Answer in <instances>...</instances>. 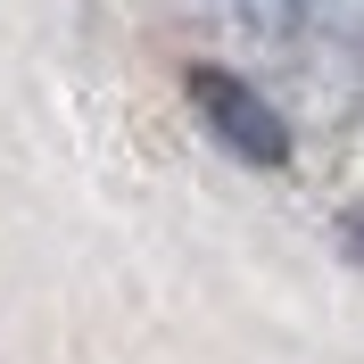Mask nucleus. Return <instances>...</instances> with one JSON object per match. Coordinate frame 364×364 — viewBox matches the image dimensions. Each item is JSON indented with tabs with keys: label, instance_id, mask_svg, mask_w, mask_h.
<instances>
[{
	"label": "nucleus",
	"instance_id": "obj_1",
	"mask_svg": "<svg viewBox=\"0 0 364 364\" xmlns=\"http://www.w3.org/2000/svg\"><path fill=\"white\" fill-rule=\"evenodd\" d=\"M191 108L215 124V133L240 149V158H257V166H290V133H282V116L257 100L240 75H224V67H191Z\"/></svg>",
	"mask_w": 364,
	"mask_h": 364
},
{
	"label": "nucleus",
	"instance_id": "obj_2",
	"mask_svg": "<svg viewBox=\"0 0 364 364\" xmlns=\"http://www.w3.org/2000/svg\"><path fill=\"white\" fill-rule=\"evenodd\" d=\"M348 240H356V257H364V215H356V224H348Z\"/></svg>",
	"mask_w": 364,
	"mask_h": 364
}]
</instances>
